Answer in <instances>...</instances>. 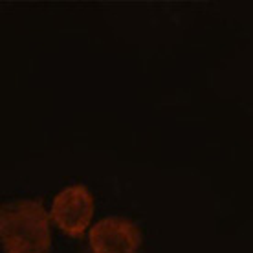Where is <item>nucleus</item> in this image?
Segmentation results:
<instances>
[{
  "instance_id": "1",
  "label": "nucleus",
  "mask_w": 253,
  "mask_h": 253,
  "mask_svg": "<svg viewBox=\"0 0 253 253\" xmlns=\"http://www.w3.org/2000/svg\"><path fill=\"white\" fill-rule=\"evenodd\" d=\"M48 211L41 202L20 200L0 211V239L4 253H48L51 231Z\"/></svg>"
},
{
  "instance_id": "2",
  "label": "nucleus",
  "mask_w": 253,
  "mask_h": 253,
  "mask_svg": "<svg viewBox=\"0 0 253 253\" xmlns=\"http://www.w3.org/2000/svg\"><path fill=\"white\" fill-rule=\"evenodd\" d=\"M50 216L61 231L70 237H81L94 216V198L84 185L66 187L55 196Z\"/></svg>"
},
{
  "instance_id": "3",
  "label": "nucleus",
  "mask_w": 253,
  "mask_h": 253,
  "mask_svg": "<svg viewBox=\"0 0 253 253\" xmlns=\"http://www.w3.org/2000/svg\"><path fill=\"white\" fill-rule=\"evenodd\" d=\"M88 242L92 253H139L141 233L130 220L110 216L95 222Z\"/></svg>"
}]
</instances>
